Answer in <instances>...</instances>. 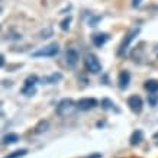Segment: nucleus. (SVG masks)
<instances>
[{"label": "nucleus", "mask_w": 158, "mask_h": 158, "mask_svg": "<svg viewBox=\"0 0 158 158\" xmlns=\"http://www.w3.org/2000/svg\"><path fill=\"white\" fill-rule=\"evenodd\" d=\"M139 32H141V28H134L125 35V38L122 39L119 48H118V57H125V54L128 52V49H129V45L132 44V41L139 35Z\"/></svg>", "instance_id": "obj_1"}, {"label": "nucleus", "mask_w": 158, "mask_h": 158, "mask_svg": "<svg viewBox=\"0 0 158 158\" xmlns=\"http://www.w3.org/2000/svg\"><path fill=\"white\" fill-rule=\"evenodd\" d=\"M60 52V45L57 42H52L47 45V47H44V48L38 49V51H34L32 52V57L34 58H52L55 55H58Z\"/></svg>", "instance_id": "obj_2"}, {"label": "nucleus", "mask_w": 158, "mask_h": 158, "mask_svg": "<svg viewBox=\"0 0 158 158\" xmlns=\"http://www.w3.org/2000/svg\"><path fill=\"white\" fill-rule=\"evenodd\" d=\"M84 67L89 73L91 74H99L102 71V62L99 61V58L94 55V54H86V57H84Z\"/></svg>", "instance_id": "obj_3"}, {"label": "nucleus", "mask_w": 158, "mask_h": 158, "mask_svg": "<svg viewBox=\"0 0 158 158\" xmlns=\"http://www.w3.org/2000/svg\"><path fill=\"white\" fill-rule=\"evenodd\" d=\"M76 105L77 103H74L73 99H62V100H60V103L57 105V107H55V113H57L58 116H65L67 113L71 112L73 107H74Z\"/></svg>", "instance_id": "obj_4"}, {"label": "nucleus", "mask_w": 158, "mask_h": 158, "mask_svg": "<svg viewBox=\"0 0 158 158\" xmlns=\"http://www.w3.org/2000/svg\"><path fill=\"white\" fill-rule=\"evenodd\" d=\"M126 103H128V106H129V109L134 112V113H136V115H139L141 112H142V109H144V102H142V99L138 96V94H132V96L128 97V100H126Z\"/></svg>", "instance_id": "obj_5"}, {"label": "nucleus", "mask_w": 158, "mask_h": 158, "mask_svg": "<svg viewBox=\"0 0 158 158\" xmlns=\"http://www.w3.org/2000/svg\"><path fill=\"white\" fill-rule=\"evenodd\" d=\"M78 60H80V54H78V51H77L76 48L70 47V48L65 51V64H67V67L74 68L77 64H78Z\"/></svg>", "instance_id": "obj_6"}, {"label": "nucleus", "mask_w": 158, "mask_h": 158, "mask_svg": "<svg viewBox=\"0 0 158 158\" xmlns=\"http://www.w3.org/2000/svg\"><path fill=\"white\" fill-rule=\"evenodd\" d=\"M96 106H97V100L94 97H84V99H80L77 102L76 107L78 110H81V112H87V110L94 109Z\"/></svg>", "instance_id": "obj_7"}, {"label": "nucleus", "mask_w": 158, "mask_h": 158, "mask_svg": "<svg viewBox=\"0 0 158 158\" xmlns=\"http://www.w3.org/2000/svg\"><path fill=\"white\" fill-rule=\"evenodd\" d=\"M131 84V73L128 70H123V71L119 73V77H118V86H119L120 90H126Z\"/></svg>", "instance_id": "obj_8"}, {"label": "nucleus", "mask_w": 158, "mask_h": 158, "mask_svg": "<svg viewBox=\"0 0 158 158\" xmlns=\"http://www.w3.org/2000/svg\"><path fill=\"white\" fill-rule=\"evenodd\" d=\"M109 35L105 34V32H100V34H94L93 36H91V42H93V45L94 47H97V48H102L103 45H105L107 41H109Z\"/></svg>", "instance_id": "obj_9"}, {"label": "nucleus", "mask_w": 158, "mask_h": 158, "mask_svg": "<svg viewBox=\"0 0 158 158\" xmlns=\"http://www.w3.org/2000/svg\"><path fill=\"white\" fill-rule=\"evenodd\" d=\"M61 80H62V74L57 71V73H52V74H49V76H44L42 78H41V83L51 86V84H57V83H60Z\"/></svg>", "instance_id": "obj_10"}, {"label": "nucleus", "mask_w": 158, "mask_h": 158, "mask_svg": "<svg viewBox=\"0 0 158 158\" xmlns=\"http://www.w3.org/2000/svg\"><path fill=\"white\" fill-rule=\"evenodd\" d=\"M142 141H144V132H142V129H135L129 138V144L132 145V147H136V145H139Z\"/></svg>", "instance_id": "obj_11"}, {"label": "nucleus", "mask_w": 158, "mask_h": 158, "mask_svg": "<svg viewBox=\"0 0 158 158\" xmlns=\"http://www.w3.org/2000/svg\"><path fill=\"white\" fill-rule=\"evenodd\" d=\"M19 135L15 134V132H9V134H6L2 139V142L3 145H13V144H18L19 142Z\"/></svg>", "instance_id": "obj_12"}, {"label": "nucleus", "mask_w": 158, "mask_h": 158, "mask_svg": "<svg viewBox=\"0 0 158 158\" xmlns=\"http://www.w3.org/2000/svg\"><path fill=\"white\" fill-rule=\"evenodd\" d=\"M48 128H49V122L48 120H39L38 123H36V126L34 128V134L35 135H41V134H44V132H47L48 131Z\"/></svg>", "instance_id": "obj_13"}, {"label": "nucleus", "mask_w": 158, "mask_h": 158, "mask_svg": "<svg viewBox=\"0 0 158 158\" xmlns=\"http://www.w3.org/2000/svg\"><path fill=\"white\" fill-rule=\"evenodd\" d=\"M144 89L148 93H158V80H147L144 83Z\"/></svg>", "instance_id": "obj_14"}, {"label": "nucleus", "mask_w": 158, "mask_h": 158, "mask_svg": "<svg viewBox=\"0 0 158 158\" xmlns=\"http://www.w3.org/2000/svg\"><path fill=\"white\" fill-rule=\"evenodd\" d=\"M35 93H36V86H31V84H23L22 87V94L26 97H31L34 96Z\"/></svg>", "instance_id": "obj_15"}, {"label": "nucleus", "mask_w": 158, "mask_h": 158, "mask_svg": "<svg viewBox=\"0 0 158 158\" xmlns=\"http://www.w3.org/2000/svg\"><path fill=\"white\" fill-rule=\"evenodd\" d=\"M100 105H102V109H103V110H113V109H115V103L110 100V99H107V97L102 99Z\"/></svg>", "instance_id": "obj_16"}, {"label": "nucleus", "mask_w": 158, "mask_h": 158, "mask_svg": "<svg viewBox=\"0 0 158 158\" xmlns=\"http://www.w3.org/2000/svg\"><path fill=\"white\" fill-rule=\"evenodd\" d=\"M26 154H28V149H26V148H22V149H18V151L10 152L9 155H6L5 158H22V157H25Z\"/></svg>", "instance_id": "obj_17"}, {"label": "nucleus", "mask_w": 158, "mask_h": 158, "mask_svg": "<svg viewBox=\"0 0 158 158\" xmlns=\"http://www.w3.org/2000/svg\"><path fill=\"white\" fill-rule=\"evenodd\" d=\"M147 100H148V105L151 107H155L158 105V93H149Z\"/></svg>", "instance_id": "obj_18"}, {"label": "nucleus", "mask_w": 158, "mask_h": 158, "mask_svg": "<svg viewBox=\"0 0 158 158\" xmlns=\"http://www.w3.org/2000/svg\"><path fill=\"white\" fill-rule=\"evenodd\" d=\"M71 20H73L71 15H68L67 18H65V19H64L61 23H60V28H61L62 31H68V29H70V25H71Z\"/></svg>", "instance_id": "obj_19"}, {"label": "nucleus", "mask_w": 158, "mask_h": 158, "mask_svg": "<svg viewBox=\"0 0 158 158\" xmlns=\"http://www.w3.org/2000/svg\"><path fill=\"white\" fill-rule=\"evenodd\" d=\"M39 81L38 76H35V74H32V76H28L26 77V80H25V84H31V86H36V83Z\"/></svg>", "instance_id": "obj_20"}, {"label": "nucleus", "mask_w": 158, "mask_h": 158, "mask_svg": "<svg viewBox=\"0 0 158 158\" xmlns=\"http://www.w3.org/2000/svg\"><path fill=\"white\" fill-rule=\"evenodd\" d=\"M49 36H52V29L51 28H45L41 31V34H39V38L42 39H48Z\"/></svg>", "instance_id": "obj_21"}, {"label": "nucleus", "mask_w": 158, "mask_h": 158, "mask_svg": "<svg viewBox=\"0 0 158 158\" xmlns=\"http://www.w3.org/2000/svg\"><path fill=\"white\" fill-rule=\"evenodd\" d=\"M102 20V16L99 15V16H90V19H89V26H91V28H94V26H97V23Z\"/></svg>", "instance_id": "obj_22"}, {"label": "nucleus", "mask_w": 158, "mask_h": 158, "mask_svg": "<svg viewBox=\"0 0 158 158\" xmlns=\"http://www.w3.org/2000/svg\"><path fill=\"white\" fill-rule=\"evenodd\" d=\"M22 38L20 34H16V32H12V34H7V36H5V39H10V41H18V39Z\"/></svg>", "instance_id": "obj_23"}, {"label": "nucleus", "mask_w": 158, "mask_h": 158, "mask_svg": "<svg viewBox=\"0 0 158 158\" xmlns=\"http://www.w3.org/2000/svg\"><path fill=\"white\" fill-rule=\"evenodd\" d=\"M141 3H142V0H132V7H134V9H136V7H139V6H141Z\"/></svg>", "instance_id": "obj_24"}, {"label": "nucleus", "mask_w": 158, "mask_h": 158, "mask_svg": "<svg viewBox=\"0 0 158 158\" xmlns=\"http://www.w3.org/2000/svg\"><path fill=\"white\" fill-rule=\"evenodd\" d=\"M84 158H102V154H91V155H87Z\"/></svg>", "instance_id": "obj_25"}, {"label": "nucleus", "mask_w": 158, "mask_h": 158, "mask_svg": "<svg viewBox=\"0 0 158 158\" xmlns=\"http://www.w3.org/2000/svg\"><path fill=\"white\" fill-rule=\"evenodd\" d=\"M5 64H6V61H5V55L2 54V55H0V65H2V67H5Z\"/></svg>", "instance_id": "obj_26"}]
</instances>
